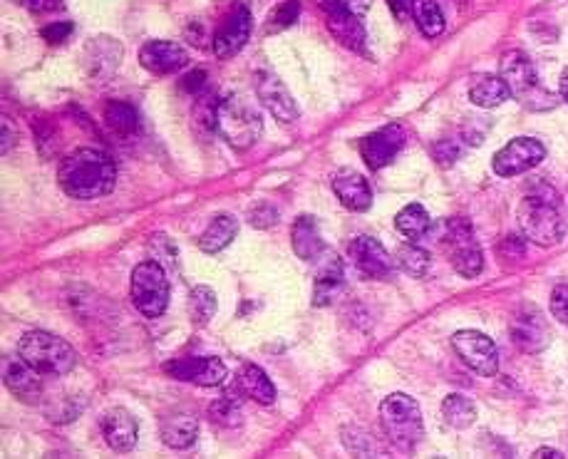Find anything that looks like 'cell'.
Segmentation results:
<instances>
[{"label": "cell", "instance_id": "1", "mask_svg": "<svg viewBox=\"0 0 568 459\" xmlns=\"http://www.w3.org/2000/svg\"><path fill=\"white\" fill-rule=\"evenodd\" d=\"M117 164L102 149L82 147L67 154L58 169L60 189L72 199L92 201L107 197L115 189Z\"/></svg>", "mask_w": 568, "mask_h": 459}, {"label": "cell", "instance_id": "2", "mask_svg": "<svg viewBox=\"0 0 568 459\" xmlns=\"http://www.w3.org/2000/svg\"><path fill=\"white\" fill-rule=\"evenodd\" d=\"M516 216H519L521 231L531 244L549 249V246L561 244V239L566 236V219L561 214L559 197L546 184L521 199Z\"/></svg>", "mask_w": 568, "mask_h": 459}, {"label": "cell", "instance_id": "3", "mask_svg": "<svg viewBox=\"0 0 568 459\" xmlns=\"http://www.w3.org/2000/svg\"><path fill=\"white\" fill-rule=\"evenodd\" d=\"M18 355L45 378H63L77 363L72 345L48 330L25 333L18 343Z\"/></svg>", "mask_w": 568, "mask_h": 459}, {"label": "cell", "instance_id": "4", "mask_svg": "<svg viewBox=\"0 0 568 459\" xmlns=\"http://www.w3.org/2000/svg\"><path fill=\"white\" fill-rule=\"evenodd\" d=\"M380 425L387 440L402 452H412L425 437L420 405L405 393H392L380 402Z\"/></svg>", "mask_w": 568, "mask_h": 459}, {"label": "cell", "instance_id": "5", "mask_svg": "<svg viewBox=\"0 0 568 459\" xmlns=\"http://www.w3.org/2000/svg\"><path fill=\"white\" fill-rule=\"evenodd\" d=\"M214 127L226 139V144L239 152L251 149L263 132V122L256 107L236 95L226 97L214 107Z\"/></svg>", "mask_w": 568, "mask_h": 459}, {"label": "cell", "instance_id": "6", "mask_svg": "<svg viewBox=\"0 0 568 459\" xmlns=\"http://www.w3.org/2000/svg\"><path fill=\"white\" fill-rule=\"evenodd\" d=\"M502 80L509 87L511 97L534 112H544L556 107V97L539 82L536 67L529 55L511 50L502 58Z\"/></svg>", "mask_w": 568, "mask_h": 459}, {"label": "cell", "instance_id": "7", "mask_svg": "<svg viewBox=\"0 0 568 459\" xmlns=\"http://www.w3.org/2000/svg\"><path fill=\"white\" fill-rule=\"evenodd\" d=\"M132 303L144 318H159L169 306V278L159 261H142L132 271Z\"/></svg>", "mask_w": 568, "mask_h": 459}, {"label": "cell", "instance_id": "8", "mask_svg": "<svg viewBox=\"0 0 568 459\" xmlns=\"http://www.w3.org/2000/svg\"><path fill=\"white\" fill-rule=\"evenodd\" d=\"M442 246L454 271L464 278H477L484 271V254L467 219H449L444 224Z\"/></svg>", "mask_w": 568, "mask_h": 459}, {"label": "cell", "instance_id": "9", "mask_svg": "<svg viewBox=\"0 0 568 459\" xmlns=\"http://www.w3.org/2000/svg\"><path fill=\"white\" fill-rule=\"evenodd\" d=\"M452 348L469 370L482 378H494L499 370V350L489 335L479 330H457L452 335Z\"/></svg>", "mask_w": 568, "mask_h": 459}, {"label": "cell", "instance_id": "10", "mask_svg": "<svg viewBox=\"0 0 568 459\" xmlns=\"http://www.w3.org/2000/svg\"><path fill=\"white\" fill-rule=\"evenodd\" d=\"M546 159V147L534 137H516L494 154L492 169L499 177H519L539 167Z\"/></svg>", "mask_w": 568, "mask_h": 459}, {"label": "cell", "instance_id": "11", "mask_svg": "<svg viewBox=\"0 0 568 459\" xmlns=\"http://www.w3.org/2000/svg\"><path fill=\"white\" fill-rule=\"evenodd\" d=\"M323 13L330 35H333L340 45H345V48L353 50V53L368 55V33H365L363 18L348 13L345 8L335 5L333 0H323Z\"/></svg>", "mask_w": 568, "mask_h": 459}, {"label": "cell", "instance_id": "12", "mask_svg": "<svg viewBox=\"0 0 568 459\" xmlns=\"http://www.w3.org/2000/svg\"><path fill=\"white\" fill-rule=\"evenodd\" d=\"M511 340L524 353H541L551 343V330L544 313L534 306H524L511 318Z\"/></svg>", "mask_w": 568, "mask_h": 459}, {"label": "cell", "instance_id": "13", "mask_svg": "<svg viewBox=\"0 0 568 459\" xmlns=\"http://www.w3.org/2000/svg\"><path fill=\"white\" fill-rule=\"evenodd\" d=\"M251 38V13L249 5L241 3L231 10L219 25L214 35V55L219 60H229L244 50V45Z\"/></svg>", "mask_w": 568, "mask_h": 459}, {"label": "cell", "instance_id": "14", "mask_svg": "<svg viewBox=\"0 0 568 459\" xmlns=\"http://www.w3.org/2000/svg\"><path fill=\"white\" fill-rule=\"evenodd\" d=\"M164 370L174 380L201 385V388H219L229 378V370L219 358H179L164 365Z\"/></svg>", "mask_w": 568, "mask_h": 459}, {"label": "cell", "instance_id": "15", "mask_svg": "<svg viewBox=\"0 0 568 459\" xmlns=\"http://www.w3.org/2000/svg\"><path fill=\"white\" fill-rule=\"evenodd\" d=\"M407 132L402 125H387L382 130L368 134V137L360 139V154H363L365 164H368L373 172L387 167L392 159L400 154V149L405 147Z\"/></svg>", "mask_w": 568, "mask_h": 459}, {"label": "cell", "instance_id": "16", "mask_svg": "<svg viewBox=\"0 0 568 459\" xmlns=\"http://www.w3.org/2000/svg\"><path fill=\"white\" fill-rule=\"evenodd\" d=\"M256 92H258V102L276 117L278 122L283 125H291L296 122L298 117V105L293 100L291 90L283 85V80L273 72H261L256 77Z\"/></svg>", "mask_w": 568, "mask_h": 459}, {"label": "cell", "instance_id": "17", "mask_svg": "<svg viewBox=\"0 0 568 459\" xmlns=\"http://www.w3.org/2000/svg\"><path fill=\"white\" fill-rule=\"evenodd\" d=\"M350 259H353L355 268L363 273L365 278H373V281H382V278H390L395 271V261L387 254L385 246L380 244L373 236H358V239L350 244Z\"/></svg>", "mask_w": 568, "mask_h": 459}, {"label": "cell", "instance_id": "18", "mask_svg": "<svg viewBox=\"0 0 568 459\" xmlns=\"http://www.w3.org/2000/svg\"><path fill=\"white\" fill-rule=\"evenodd\" d=\"M189 63L187 50L172 40H149L139 48V65L152 75H172Z\"/></svg>", "mask_w": 568, "mask_h": 459}, {"label": "cell", "instance_id": "19", "mask_svg": "<svg viewBox=\"0 0 568 459\" xmlns=\"http://www.w3.org/2000/svg\"><path fill=\"white\" fill-rule=\"evenodd\" d=\"M3 383L10 393L25 402H33L43 395V375L33 365L25 363L20 355L18 358H13V355L3 358Z\"/></svg>", "mask_w": 568, "mask_h": 459}, {"label": "cell", "instance_id": "20", "mask_svg": "<svg viewBox=\"0 0 568 459\" xmlns=\"http://www.w3.org/2000/svg\"><path fill=\"white\" fill-rule=\"evenodd\" d=\"M333 192L340 204L350 211H368L373 206V192H370L368 179L355 169L345 167L333 174Z\"/></svg>", "mask_w": 568, "mask_h": 459}, {"label": "cell", "instance_id": "21", "mask_svg": "<svg viewBox=\"0 0 568 459\" xmlns=\"http://www.w3.org/2000/svg\"><path fill=\"white\" fill-rule=\"evenodd\" d=\"M102 435H105V442L110 445V450L132 452L139 435L137 420H134L127 410H122V407H112V410H107L105 417H102Z\"/></svg>", "mask_w": 568, "mask_h": 459}, {"label": "cell", "instance_id": "22", "mask_svg": "<svg viewBox=\"0 0 568 459\" xmlns=\"http://www.w3.org/2000/svg\"><path fill=\"white\" fill-rule=\"evenodd\" d=\"M159 437L172 450H189L199 437V420L191 412H172L159 425Z\"/></svg>", "mask_w": 568, "mask_h": 459}, {"label": "cell", "instance_id": "23", "mask_svg": "<svg viewBox=\"0 0 568 459\" xmlns=\"http://www.w3.org/2000/svg\"><path fill=\"white\" fill-rule=\"evenodd\" d=\"M291 239H293V251H296L298 259H303V261H316L325 249L316 216H308V214L301 216V219L293 224Z\"/></svg>", "mask_w": 568, "mask_h": 459}, {"label": "cell", "instance_id": "24", "mask_svg": "<svg viewBox=\"0 0 568 459\" xmlns=\"http://www.w3.org/2000/svg\"><path fill=\"white\" fill-rule=\"evenodd\" d=\"M236 234H239V219L231 214H219L214 216L209 229L199 236L196 244H199V249L204 254H219V251H224L236 239Z\"/></svg>", "mask_w": 568, "mask_h": 459}, {"label": "cell", "instance_id": "25", "mask_svg": "<svg viewBox=\"0 0 568 459\" xmlns=\"http://www.w3.org/2000/svg\"><path fill=\"white\" fill-rule=\"evenodd\" d=\"M511 97L509 87L502 80V75H479L477 80L469 85V100L482 110H492V107L504 105Z\"/></svg>", "mask_w": 568, "mask_h": 459}, {"label": "cell", "instance_id": "26", "mask_svg": "<svg viewBox=\"0 0 568 459\" xmlns=\"http://www.w3.org/2000/svg\"><path fill=\"white\" fill-rule=\"evenodd\" d=\"M239 385L244 395L251 397L258 405H273V400H276V388H273L271 378L258 365H244L239 375Z\"/></svg>", "mask_w": 568, "mask_h": 459}, {"label": "cell", "instance_id": "27", "mask_svg": "<svg viewBox=\"0 0 568 459\" xmlns=\"http://www.w3.org/2000/svg\"><path fill=\"white\" fill-rule=\"evenodd\" d=\"M343 288H345L343 263L333 261L323 273H320L316 286H313V306L320 308L330 306V303H335V298L343 293Z\"/></svg>", "mask_w": 568, "mask_h": 459}, {"label": "cell", "instance_id": "28", "mask_svg": "<svg viewBox=\"0 0 568 459\" xmlns=\"http://www.w3.org/2000/svg\"><path fill=\"white\" fill-rule=\"evenodd\" d=\"M395 226L405 239L420 241L430 234L432 219L422 204H407L405 209L395 216Z\"/></svg>", "mask_w": 568, "mask_h": 459}, {"label": "cell", "instance_id": "29", "mask_svg": "<svg viewBox=\"0 0 568 459\" xmlns=\"http://www.w3.org/2000/svg\"><path fill=\"white\" fill-rule=\"evenodd\" d=\"M442 415L454 430H467L477 422V407L464 395H447L442 402Z\"/></svg>", "mask_w": 568, "mask_h": 459}, {"label": "cell", "instance_id": "30", "mask_svg": "<svg viewBox=\"0 0 568 459\" xmlns=\"http://www.w3.org/2000/svg\"><path fill=\"white\" fill-rule=\"evenodd\" d=\"M105 122L112 132L122 134V137H132L139 130V115L129 102L112 100L105 105Z\"/></svg>", "mask_w": 568, "mask_h": 459}, {"label": "cell", "instance_id": "31", "mask_svg": "<svg viewBox=\"0 0 568 459\" xmlns=\"http://www.w3.org/2000/svg\"><path fill=\"white\" fill-rule=\"evenodd\" d=\"M412 15H415L417 28L425 38H437L444 33V13L437 0H415L412 3Z\"/></svg>", "mask_w": 568, "mask_h": 459}, {"label": "cell", "instance_id": "32", "mask_svg": "<svg viewBox=\"0 0 568 459\" xmlns=\"http://www.w3.org/2000/svg\"><path fill=\"white\" fill-rule=\"evenodd\" d=\"M216 306H219V301H216V293L211 291L209 286H196L194 291L189 293V318L194 326L204 328L209 326L211 318L216 316Z\"/></svg>", "mask_w": 568, "mask_h": 459}, {"label": "cell", "instance_id": "33", "mask_svg": "<svg viewBox=\"0 0 568 459\" xmlns=\"http://www.w3.org/2000/svg\"><path fill=\"white\" fill-rule=\"evenodd\" d=\"M395 263L412 278H425L430 273L432 259L425 249L417 244H402L395 254Z\"/></svg>", "mask_w": 568, "mask_h": 459}, {"label": "cell", "instance_id": "34", "mask_svg": "<svg viewBox=\"0 0 568 459\" xmlns=\"http://www.w3.org/2000/svg\"><path fill=\"white\" fill-rule=\"evenodd\" d=\"M209 417L219 427H236L241 422V402L234 395H224L209 405Z\"/></svg>", "mask_w": 568, "mask_h": 459}, {"label": "cell", "instance_id": "35", "mask_svg": "<svg viewBox=\"0 0 568 459\" xmlns=\"http://www.w3.org/2000/svg\"><path fill=\"white\" fill-rule=\"evenodd\" d=\"M301 18V0H283L271 15H268V33H281V30L291 28L296 20Z\"/></svg>", "mask_w": 568, "mask_h": 459}, {"label": "cell", "instance_id": "36", "mask_svg": "<svg viewBox=\"0 0 568 459\" xmlns=\"http://www.w3.org/2000/svg\"><path fill=\"white\" fill-rule=\"evenodd\" d=\"M551 313H554L556 321L568 326V283H561L551 293Z\"/></svg>", "mask_w": 568, "mask_h": 459}, {"label": "cell", "instance_id": "37", "mask_svg": "<svg viewBox=\"0 0 568 459\" xmlns=\"http://www.w3.org/2000/svg\"><path fill=\"white\" fill-rule=\"evenodd\" d=\"M249 221L256 229H268V226H273L278 221V211L271 204H266V201H261V204L251 209Z\"/></svg>", "mask_w": 568, "mask_h": 459}, {"label": "cell", "instance_id": "38", "mask_svg": "<svg viewBox=\"0 0 568 459\" xmlns=\"http://www.w3.org/2000/svg\"><path fill=\"white\" fill-rule=\"evenodd\" d=\"M40 35H43V40H48V43L53 45L63 43V40L72 35V23H67V20H63V23H50L40 30Z\"/></svg>", "mask_w": 568, "mask_h": 459}, {"label": "cell", "instance_id": "39", "mask_svg": "<svg viewBox=\"0 0 568 459\" xmlns=\"http://www.w3.org/2000/svg\"><path fill=\"white\" fill-rule=\"evenodd\" d=\"M206 87V70H191L189 75L182 77V90L191 92V95H199Z\"/></svg>", "mask_w": 568, "mask_h": 459}, {"label": "cell", "instance_id": "40", "mask_svg": "<svg viewBox=\"0 0 568 459\" xmlns=\"http://www.w3.org/2000/svg\"><path fill=\"white\" fill-rule=\"evenodd\" d=\"M333 3L340 5V8H345L348 13L358 15V18H365V13L373 8V0H333Z\"/></svg>", "mask_w": 568, "mask_h": 459}, {"label": "cell", "instance_id": "41", "mask_svg": "<svg viewBox=\"0 0 568 459\" xmlns=\"http://www.w3.org/2000/svg\"><path fill=\"white\" fill-rule=\"evenodd\" d=\"M435 157L440 159L442 164H452L454 159L459 157V147L452 142V139H447V142H440L435 147Z\"/></svg>", "mask_w": 568, "mask_h": 459}, {"label": "cell", "instance_id": "42", "mask_svg": "<svg viewBox=\"0 0 568 459\" xmlns=\"http://www.w3.org/2000/svg\"><path fill=\"white\" fill-rule=\"evenodd\" d=\"M60 3L63 0H23L25 8L33 10V13H50V10L60 8Z\"/></svg>", "mask_w": 568, "mask_h": 459}, {"label": "cell", "instance_id": "43", "mask_svg": "<svg viewBox=\"0 0 568 459\" xmlns=\"http://www.w3.org/2000/svg\"><path fill=\"white\" fill-rule=\"evenodd\" d=\"M15 132H13V125H10L8 117H3V144H0V154H8L10 147H13L15 142Z\"/></svg>", "mask_w": 568, "mask_h": 459}, {"label": "cell", "instance_id": "44", "mask_svg": "<svg viewBox=\"0 0 568 459\" xmlns=\"http://www.w3.org/2000/svg\"><path fill=\"white\" fill-rule=\"evenodd\" d=\"M387 5H390V10L397 15V18H402L407 10V0H387Z\"/></svg>", "mask_w": 568, "mask_h": 459}, {"label": "cell", "instance_id": "45", "mask_svg": "<svg viewBox=\"0 0 568 459\" xmlns=\"http://www.w3.org/2000/svg\"><path fill=\"white\" fill-rule=\"evenodd\" d=\"M559 90H561V97L568 102V67L564 72H561V82H559Z\"/></svg>", "mask_w": 568, "mask_h": 459}, {"label": "cell", "instance_id": "46", "mask_svg": "<svg viewBox=\"0 0 568 459\" xmlns=\"http://www.w3.org/2000/svg\"><path fill=\"white\" fill-rule=\"evenodd\" d=\"M534 457H556V459H559V457H564V455H561L559 450H549V447H541V450L534 452Z\"/></svg>", "mask_w": 568, "mask_h": 459}]
</instances>
